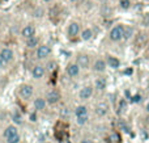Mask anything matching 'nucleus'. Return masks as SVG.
<instances>
[{"label":"nucleus","mask_w":149,"mask_h":143,"mask_svg":"<svg viewBox=\"0 0 149 143\" xmlns=\"http://www.w3.org/2000/svg\"><path fill=\"white\" fill-rule=\"evenodd\" d=\"M67 33H68V37H70V38H74V37H77L80 33H81L80 24L76 22V21H72V22H70V25H68V29H67Z\"/></svg>","instance_id":"9b49d317"},{"label":"nucleus","mask_w":149,"mask_h":143,"mask_svg":"<svg viewBox=\"0 0 149 143\" xmlns=\"http://www.w3.org/2000/svg\"><path fill=\"white\" fill-rule=\"evenodd\" d=\"M88 120H89V116H88V114L79 116V117H76V122H77V125H80V126L85 125V123L88 122Z\"/></svg>","instance_id":"5701e85b"},{"label":"nucleus","mask_w":149,"mask_h":143,"mask_svg":"<svg viewBox=\"0 0 149 143\" xmlns=\"http://www.w3.org/2000/svg\"><path fill=\"white\" fill-rule=\"evenodd\" d=\"M93 92H94V87H93V86H85V87H82V88L80 89V92H79L80 100H82V101H86V100H89L90 97L93 96Z\"/></svg>","instance_id":"1a4fd4ad"},{"label":"nucleus","mask_w":149,"mask_h":143,"mask_svg":"<svg viewBox=\"0 0 149 143\" xmlns=\"http://www.w3.org/2000/svg\"><path fill=\"white\" fill-rule=\"evenodd\" d=\"M80 38H81L82 41H89V39H92L93 38V30L90 28L84 29V30L80 33Z\"/></svg>","instance_id":"aec40b11"},{"label":"nucleus","mask_w":149,"mask_h":143,"mask_svg":"<svg viewBox=\"0 0 149 143\" xmlns=\"http://www.w3.org/2000/svg\"><path fill=\"white\" fill-rule=\"evenodd\" d=\"M147 50H148V53H149V42H148V45H147Z\"/></svg>","instance_id":"c9c22d12"},{"label":"nucleus","mask_w":149,"mask_h":143,"mask_svg":"<svg viewBox=\"0 0 149 143\" xmlns=\"http://www.w3.org/2000/svg\"><path fill=\"white\" fill-rule=\"evenodd\" d=\"M76 63L80 66L81 70H88L90 67V57L88 54H84V53H80L76 57Z\"/></svg>","instance_id":"39448f33"},{"label":"nucleus","mask_w":149,"mask_h":143,"mask_svg":"<svg viewBox=\"0 0 149 143\" xmlns=\"http://www.w3.org/2000/svg\"><path fill=\"white\" fill-rule=\"evenodd\" d=\"M39 46V38L37 36H33L26 39V47L28 49H37Z\"/></svg>","instance_id":"a211bd4d"},{"label":"nucleus","mask_w":149,"mask_h":143,"mask_svg":"<svg viewBox=\"0 0 149 143\" xmlns=\"http://www.w3.org/2000/svg\"><path fill=\"white\" fill-rule=\"evenodd\" d=\"M109 110H110V107H109L107 102L102 101V102H98L97 105H95V109H94V113L97 117H105V116H107Z\"/></svg>","instance_id":"6e6552de"},{"label":"nucleus","mask_w":149,"mask_h":143,"mask_svg":"<svg viewBox=\"0 0 149 143\" xmlns=\"http://www.w3.org/2000/svg\"><path fill=\"white\" fill-rule=\"evenodd\" d=\"M68 113H70V110H68V108H63V109L60 110V116H63V117H64V116H67Z\"/></svg>","instance_id":"c756f323"},{"label":"nucleus","mask_w":149,"mask_h":143,"mask_svg":"<svg viewBox=\"0 0 149 143\" xmlns=\"http://www.w3.org/2000/svg\"><path fill=\"white\" fill-rule=\"evenodd\" d=\"M8 64H9V63H8L5 59H3V57L0 55V70H5Z\"/></svg>","instance_id":"c85d7f7f"},{"label":"nucleus","mask_w":149,"mask_h":143,"mask_svg":"<svg viewBox=\"0 0 149 143\" xmlns=\"http://www.w3.org/2000/svg\"><path fill=\"white\" fill-rule=\"evenodd\" d=\"M85 114H88L86 105H79V107H76V109H74V116H76V117H79V116H85Z\"/></svg>","instance_id":"412c9836"},{"label":"nucleus","mask_w":149,"mask_h":143,"mask_svg":"<svg viewBox=\"0 0 149 143\" xmlns=\"http://www.w3.org/2000/svg\"><path fill=\"white\" fill-rule=\"evenodd\" d=\"M132 33H134V29H132V28H126V29H124V36H123V39H128L130 37L132 36Z\"/></svg>","instance_id":"cd10ccee"},{"label":"nucleus","mask_w":149,"mask_h":143,"mask_svg":"<svg viewBox=\"0 0 149 143\" xmlns=\"http://www.w3.org/2000/svg\"><path fill=\"white\" fill-rule=\"evenodd\" d=\"M43 1H45V3H51L52 0H43Z\"/></svg>","instance_id":"f704fd0d"},{"label":"nucleus","mask_w":149,"mask_h":143,"mask_svg":"<svg viewBox=\"0 0 149 143\" xmlns=\"http://www.w3.org/2000/svg\"><path fill=\"white\" fill-rule=\"evenodd\" d=\"M45 143H50V142H45Z\"/></svg>","instance_id":"ea45409f"},{"label":"nucleus","mask_w":149,"mask_h":143,"mask_svg":"<svg viewBox=\"0 0 149 143\" xmlns=\"http://www.w3.org/2000/svg\"><path fill=\"white\" fill-rule=\"evenodd\" d=\"M148 91H149V84H148Z\"/></svg>","instance_id":"4c0bfd02"},{"label":"nucleus","mask_w":149,"mask_h":143,"mask_svg":"<svg viewBox=\"0 0 149 143\" xmlns=\"http://www.w3.org/2000/svg\"><path fill=\"white\" fill-rule=\"evenodd\" d=\"M65 72H67V75L70 76V78H77V76L80 75V72H81V68H80V66L77 64L76 62H72V63H68L67 67H65Z\"/></svg>","instance_id":"0eeeda50"},{"label":"nucleus","mask_w":149,"mask_h":143,"mask_svg":"<svg viewBox=\"0 0 149 143\" xmlns=\"http://www.w3.org/2000/svg\"><path fill=\"white\" fill-rule=\"evenodd\" d=\"M145 39H147V37H145V34L144 33H141V34H137V37H136V45H143L145 42Z\"/></svg>","instance_id":"bb28decb"},{"label":"nucleus","mask_w":149,"mask_h":143,"mask_svg":"<svg viewBox=\"0 0 149 143\" xmlns=\"http://www.w3.org/2000/svg\"><path fill=\"white\" fill-rule=\"evenodd\" d=\"M145 110H147V113H149V102L147 104V107H145Z\"/></svg>","instance_id":"72a5a7b5"},{"label":"nucleus","mask_w":149,"mask_h":143,"mask_svg":"<svg viewBox=\"0 0 149 143\" xmlns=\"http://www.w3.org/2000/svg\"><path fill=\"white\" fill-rule=\"evenodd\" d=\"M30 118H31V121H33V122H36V121H37V116H36V113H31V114H30Z\"/></svg>","instance_id":"2f4dec72"},{"label":"nucleus","mask_w":149,"mask_h":143,"mask_svg":"<svg viewBox=\"0 0 149 143\" xmlns=\"http://www.w3.org/2000/svg\"><path fill=\"white\" fill-rule=\"evenodd\" d=\"M124 29H126V26H124L123 24H118V25L114 26V28L110 30V33H109L110 41H113V42L122 41V39H123V36H124Z\"/></svg>","instance_id":"f257e3e1"},{"label":"nucleus","mask_w":149,"mask_h":143,"mask_svg":"<svg viewBox=\"0 0 149 143\" xmlns=\"http://www.w3.org/2000/svg\"><path fill=\"white\" fill-rule=\"evenodd\" d=\"M106 143H122V137L119 133L114 131V133H110L107 137H106Z\"/></svg>","instance_id":"dca6fc26"},{"label":"nucleus","mask_w":149,"mask_h":143,"mask_svg":"<svg viewBox=\"0 0 149 143\" xmlns=\"http://www.w3.org/2000/svg\"><path fill=\"white\" fill-rule=\"evenodd\" d=\"M21 36H22L25 39H28V38H30V37L36 36V26L31 25V24L25 25L22 28V30H21Z\"/></svg>","instance_id":"4468645a"},{"label":"nucleus","mask_w":149,"mask_h":143,"mask_svg":"<svg viewBox=\"0 0 149 143\" xmlns=\"http://www.w3.org/2000/svg\"><path fill=\"white\" fill-rule=\"evenodd\" d=\"M46 75V67L42 64H36L33 68H31V76L36 80H41V79L45 78Z\"/></svg>","instance_id":"423d86ee"},{"label":"nucleus","mask_w":149,"mask_h":143,"mask_svg":"<svg viewBox=\"0 0 149 143\" xmlns=\"http://www.w3.org/2000/svg\"><path fill=\"white\" fill-rule=\"evenodd\" d=\"M33 107H34V110H36V112H43L47 107L46 99H45V97H41V96L37 97V99H34Z\"/></svg>","instance_id":"f8f14e48"},{"label":"nucleus","mask_w":149,"mask_h":143,"mask_svg":"<svg viewBox=\"0 0 149 143\" xmlns=\"http://www.w3.org/2000/svg\"><path fill=\"white\" fill-rule=\"evenodd\" d=\"M0 28H1V22H0Z\"/></svg>","instance_id":"58836bf2"},{"label":"nucleus","mask_w":149,"mask_h":143,"mask_svg":"<svg viewBox=\"0 0 149 143\" xmlns=\"http://www.w3.org/2000/svg\"><path fill=\"white\" fill-rule=\"evenodd\" d=\"M12 120L15 123H17V125H21L22 123V114H21L18 110H15V112L12 113Z\"/></svg>","instance_id":"4be33fe9"},{"label":"nucleus","mask_w":149,"mask_h":143,"mask_svg":"<svg viewBox=\"0 0 149 143\" xmlns=\"http://www.w3.org/2000/svg\"><path fill=\"white\" fill-rule=\"evenodd\" d=\"M113 1H114V0H113Z\"/></svg>","instance_id":"a19ab883"},{"label":"nucleus","mask_w":149,"mask_h":143,"mask_svg":"<svg viewBox=\"0 0 149 143\" xmlns=\"http://www.w3.org/2000/svg\"><path fill=\"white\" fill-rule=\"evenodd\" d=\"M80 143H93V142H92V139H89V138H84L80 141Z\"/></svg>","instance_id":"7c9ffc66"},{"label":"nucleus","mask_w":149,"mask_h":143,"mask_svg":"<svg viewBox=\"0 0 149 143\" xmlns=\"http://www.w3.org/2000/svg\"><path fill=\"white\" fill-rule=\"evenodd\" d=\"M126 109H127V101L124 99H120L119 100V104H118V112L123 113V112H126Z\"/></svg>","instance_id":"b1692460"},{"label":"nucleus","mask_w":149,"mask_h":143,"mask_svg":"<svg viewBox=\"0 0 149 143\" xmlns=\"http://www.w3.org/2000/svg\"><path fill=\"white\" fill-rule=\"evenodd\" d=\"M106 87H107V81H106L105 78H97L94 81V88L97 89V91L102 92L106 89Z\"/></svg>","instance_id":"f3484780"},{"label":"nucleus","mask_w":149,"mask_h":143,"mask_svg":"<svg viewBox=\"0 0 149 143\" xmlns=\"http://www.w3.org/2000/svg\"><path fill=\"white\" fill-rule=\"evenodd\" d=\"M106 63H107V67L113 68V70H116V68L120 67V60L114 55H107L106 57Z\"/></svg>","instance_id":"2eb2a0df"},{"label":"nucleus","mask_w":149,"mask_h":143,"mask_svg":"<svg viewBox=\"0 0 149 143\" xmlns=\"http://www.w3.org/2000/svg\"><path fill=\"white\" fill-rule=\"evenodd\" d=\"M51 55V47L49 45H39L36 50V57L37 59L39 60H43V59H47V58Z\"/></svg>","instance_id":"7ed1b4c3"},{"label":"nucleus","mask_w":149,"mask_h":143,"mask_svg":"<svg viewBox=\"0 0 149 143\" xmlns=\"http://www.w3.org/2000/svg\"><path fill=\"white\" fill-rule=\"evenodd\" d=\"M5 141H7V143H20V141H21V135L17 133V134H15V135L9 137V138H7Z\"/></svg>","instance_id":"393cba45"},{"label":"nucleus","mask_w":149,"mask_h":143,"mask_svg":"<svg viewBox=\"0 0 149 143\" xmlns=\"http://www.w3.org/2000/svg\"><path fill=\"white\" fill-rule=\"evenodd\" d=\"M93 71L97 74H103L106 71V68H107V63H106V59H102V58H98V59L94 60V63H93L92 66Z\"/></svg>","instance_id":"9d476101"},{"label":"nucleus","mask_w":149,"mask_h":143,"mask_svg":"<svg viewBox=\"0 0 149 143\" xmlns=\"http://www.w3.org/2000/svg\"><path fill=\"white\" fill-rule=\"evenodd\" d=\"M119 7L122 9H130L131 7V0H119Z\"/></svg>","instance_id":"a878e982"},{"label":"nucleus","mask_w":149,"mask_h":143,"mask_svg":"<svg viewBox=\"0 0 149 143\" xmlns=\"http://www.w3.org/2000/svg\"><path fill=\"white\" fill-rule=\"evenodd\" d=\"M55 68V63L52 62V63H49V70H54Z\"/></svg>","instance_id":"473e14b6"},{"label":"nucleus","mask_w":149,"mask_h":143,"mask_svg":"<svg viewBox=\"0 0 149 143\" xmlns=\"http://www.w3.org/2000/svg\"><path fill=\"white\" fill-rule=\"evenodd\" d=\"M34 88L31 84H21L18 87V96L22 100H30L33 97Z\"/></svg>","instance_id":"f03ea898"},{"label":"nucleus","mask_w":149,"mask_h":143,"mask_svg":"<svg viewBox=\"0 0 149 143\" xmlns=\"http://www.w3.org/2000/svg\"><path fill=\"white\" fill-rule=\"evenodd\" d=\"M0 55L3 57V59H5L8 63H12L15 60V53L12 49L9 47H4V49L0 50Z\"/></svg>","instance_id":"ddd939ff"},{"label":"nucleus","mask_w":149,"mask_h":143,"mask_svg":"<svg viewBox=\"0 0 149 143\" xmlns=\"http://www.w3.org/2000/svg\"><path fill=\"white\" fill-rule=\"evenodd\" d=\"M17 133H18L17 128H16L15 125H9V126H7L4 130V138L7 139V138H9V137L15 135V134H17Z\"/></svg>","instance_id":"6ab92c4d"},{"label":"nucleus","mask_w":149,"mask_h":143,"mask_svg":"<svg viewBox=\"0 0 149 143\" xmlns=\"http://www.w3.org/2000/svg\"><path fill=\"white\" fill-rule=\"evenodd\" d=\"M45 99H46V101L49 105H55L60 101L62 95H60V92L58 91V89H50V91L46 93V97H45Z\"/></svg>","instance_id":"20e7f679"},{"label":"nucleus","mask_w":149,"mask_h":143,"mask_svg":"<svg viewBox=\"0 0 149 143\" xmlns=\"http://www.w3.org/2000/svg\"><path fill=\"white\" fill-rule=\"evenodd\" d=\"M71 1H79V0H71Z\"/></svg>","instance_id":"e433bc0d"}]
</instances>
